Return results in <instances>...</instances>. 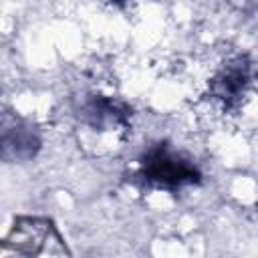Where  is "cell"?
Here are the masks:
<instances>
[{
  "label": "cell",
  "mask_w": 258,
  "mask_h": 258,
  "mask_svg": "<svg viewBox=\"0 0 258 258\" xmlns=\"http://www.w3.org/2000/svg\"><path fill=\"white\" fill-rule=\"evenodd\" d=\"M113 2H127V0H113Z\"/></svg>",
  "instance_id": "obj_6"
},
{
  "label": "cell",
  "mask_w": 258,
  "mask_h": 258,
  "mask_svg": "<svg viewBox=\"0 0 258 258\" xmlns=\"http://www.w3.org/2000/svg\"><path fill=\"white\" fill-rule=\"evenodd\" d=\"M77 115L85 125H89L93 129L117 131V129H125L129 125L131 111L123 101H119L115 97L89 95V97L81 99V105L77 107Z\"/></svg>",
  "instance_id": "obj_4"
},
{
  "label": "cell",
  "mask_w": 258,
  "mask_h": 258,
  "mask_svg": "<svg viewBox=\"0 0 258 258\" xmlns=\"http://www.w3.org/2000/svg\"><path fill=\"white\" fill-rule=\"evenodd\" d=\"M135 179L149 189L179 191L202 181V171L183 151L165 141L149 145L137 159Z\"/></svg>",
  "instance_id": "obj_1"
},
{
  "label": "cell",
  "mask_w": 258,
  "mask_h": 258,
  "mask_svg": "<svg viewBox=\"0 0 258 258\" xmlns=\"http://www.w3.org/2000/svg\"><path fill=\"white\" fill-rule=\"evenodd\" d=\"M40 135L36 129L20 119L4 123L2 129V157L6 161H28L40 149Z\"/></svg>",
  "instance_id": "obj_5"
},
{
  "label": "cell",
  "mask_w": 258,
  "mask_h": 258,
  "mask_svg": "<svg viewBox=\"0 0 258 258\" xmlns=\"http://www.w3.org/2000/svg\"><path fill=\"white\" fill-rule=\"evenodd\" d=\"M6 246L22 256H62L69 254L56 226L48 218H18L6 238Z\"/></svg>",
  "instance_id": "obj_3"
},
{
  "label": "cell",
  "mask_w": 258,
  "mask_h": 258,
  "mask_svg": "<svg viewBox=\"0 0 258 258\" xmlns=\"http://www.w3.org/2000/svg\"><path fill=\"white\" fill-rule=\"evenodd\" d=\"M254 83V62L248 54L228 58L210 79L208 97L224 113L238 111Z\"/></svg>",
  "instance_id": "obj_2"
}]
</instances>
